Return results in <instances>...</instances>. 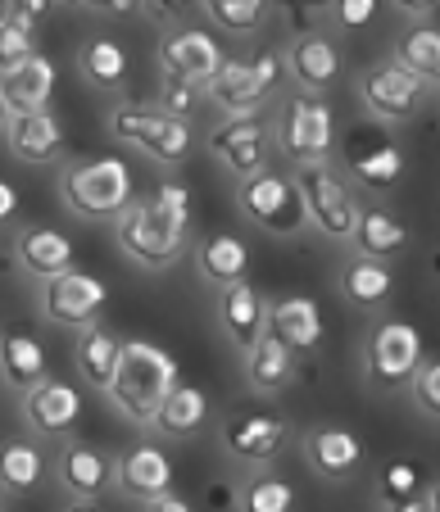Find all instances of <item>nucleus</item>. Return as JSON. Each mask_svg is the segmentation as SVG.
<instances>
[{
	"label": "nucleus",
	"mask_w": 440,
	"mask_h": 512,
	"mask_svg": "<svg viewBox=\"0 0 440 512\" xmlns=\"http://www.w3.org/2000/svg\"><path fill=\"white\" fill-rule=\"evenodd\" d=\"M191 223H196L191 186L164 182L155 195L132 200L128 209L118 213L114 218V241L137 268L164 272V268H173V263L186 254V245H191Z\"/></svg>",
	"instance_id": "f257e3e1"
},
{
	"label": "nucleus",
	"mask_w": 440,
	"mask_h": 512,
	"mask_svg": "<svg viewBox=\"0 0 440 512\" xmlns=\"http://www.w3.org/2000/svg\"><path fill=\"white\" fill-rule=\"evenodd\" d=\"M173 381H177V358L164 345H155V340H123L114 381H109L105 395L128 422L150 426V417H155V408L173 390Z\"/></svg>",
	"instance_id": "f03ea898"
},
{
	"label": "nucleus",
	"mask_w": 440,
	"mask_h": 512,
	"mask_svg": "<svg viewBox=\"0 0 440 512\" xmlns=\"http://www.w3.org/2000/svg\"><path fill=\"white\" fill-rule=\"evenodd\" d=\"M59 200L82 223H114L118 213L137 200V182H132L128 159L105 155V159H82V164L64 168L59 173Z\"/></svg>",
	"instance_id": "7ed1b4c3"
},
{
	"label": "nucleus",
	"mask_w": 440,
	"mask_h": 512,
	"mask_svg": "<svg viewBox=\"0 0 440 512\" xmlns=\"http://www.w3.org/2000/svg\"><path fill=\"white\" fill-rule=\"evenodd\" d=\"M105 127L118 145H132V150H141L146 159H155V164H164V168H177L191 155V145H196V127L164 114L159 105H141V100L114 105Z\"/></svg>",
	"instance_id": "20e7f679"
},
{
	"label": "nucleus",
	"mask_w": 440,
	"mask_h": 512,
	"mask_svg": "<svg viewBox=\"0 0 440 512\" xmlns=\"http://www.w3.org/2000/svg\"><path fill=\"white\" fill-rule=\"evenodd\" d=\"M291 177H295V191H300V200H304L309 227H318V232L336 245H350L354 223H359V209H363L354 186H350V177H345L341 168H332V159L295 164Z\"/></svg>",
	"instance_id": "39448f33"
},
{
	"label": "nucleus",
	"mask_w": 440,
	"mask_h": 512,
	"mask_svg": "<svg viewBox=\"0 0 440 512\" xmlns=\"http://www.w3.org/2000/svg\"><path fill=\"white\" fill-rule=\"evenodd\" d=\"M286 78V59L282 46H264L250 59H227L214 68V78L205 82V96L218 114H250V109H264L273 100V91Z\"/></svg>",
	"instance_id": "423d86ee"
},
{
	"label": "nucleus",
	"mask_w": 440,
	"mask_h": 512,
	"mask_svg": "<svg viewBox=\"0 0 440 512\" xmlns=\"http://www.w3.org/2000/svg\"><path fill=\"white\" fill-rule=\"evenodd\" d=\"M273 145L291 164H318L336 150V109L313 91H295L273 118Z\"/></svg>",
	"instance_id": "0eeeda50"
},
{
	"label": "nucleus",
	"mask_w": 440,
	"mask_h": 512,
	"mask_svg": "<svg viewBox=\"0 0 440 512\" xmlns=\"http://www.w3.org/2000/svg\"><path fill=\"white\" fill-rule=\"evenodd\" d=\"M236 204L259 232L268 236H300L309 227L304 218V200L295 191V177L282 173V168H259V173L241 177V191H236Z\"/></svg>",
	"instance_id": "6e6552de"
},
{
	"label": "nucleus",
	"mask_w": 440,
	"mask_h": 512,
	"mask_svg": "<svg viewBox=\"0 0 440 512\" xmlns=\"http://www.w3.org/2000/svg\"><path fill=\"white\" fill-rule=\"evenodd\" d=\"M431 91H436V82L418 78L400 59H382V64H372L359 73L354 96H359V105L368 109L377 123H409L413 114H422Z\"/></svg>",
	"instance_id": "1a4fd4ad"
},
{
	"label": "nucleus",
	"mask_w": 440,
	"mask_h": 512,
	"mask_svg": "<svg viewBox=\"0 0 440 512\" xmlns=\"http://www.w3.org/2000/svg\"><path fill=\"white\" fill-rule=\"evenodd\" d=\"M209 150L227 173L241 182V177L259 173V168L273 164L277 145H273V118L268 109H250V114H223L218 127L209 132Z\"/></svg>",
	"instance_id": "9d476101"
},
{
	"label": "nucleus",
	"mask_w": 440,
	"mask_h": 512,
	"mask_svg": "<svg viewBox=\"0 0 440 512\" xmlns=\"http://www.w3.org/2000/svg\"><path fill=\"white\" fill-rule=\"evenodd\" d=\"M286 440H291V422L273 408H232L218 426L223 454L241 467H268L273 458H282Z\"/></svg>",
	"instance_id": "9b49d317"
},
{
	"label": "nucleus",
	"mask_w": 440,
	"mask_h": 512,
	"mask_svg": "<svg viewBox=\"0 0 440 512\" xmlns=\"http://www.w3.org/2000/svg\"><path fill=\"white\" fill-rule=\"evenodd\" d=\"M105 300H109V286L96 272L69 268V272H59V277L41 281V318H46L50 327L82 331L87 322L100 318Z\"/></svg>",
	"instance_id": "f8f14e48"
},
{
	"label": "nucleus",
	"mask_w": 440,
	"mask_h": 512,
	"mask_svg": "<svg viewBox=\"0 0 440 512\" xmlns=\"http://www.w3.org/2000/svg\"><path fill=\"white\" fill-rule=\"evenodd\" d=\"M422 358V336L418 327L400 318H382L368 331V345H363V368H368L372 390H395L409 381L413 363Z\"/></svg>",
	"instance_id": "ddd939ff"
},
{
	"label": "nucleus",
	"mask_w": 440,
	"mask_h": 512,
	"mask_svg": "<svg viewBox=\"0 0 440 512\" xmlns=\"http://www.w3.org/2000/svg\"><path fill=\"white\" fill-rule=\"evenodd\" d=\"M282 59H286V73H291L295 87L313 91V96H323V91L341 78V68H345L341 46L332 41V32L327 28L295 32V37L282 46Z\"/></svg>",
	"instance_id": "4468645a"
},
{
	"label": "nucleus",
	"mask_w": 440,
	"mask_h": 512,
	"mask_svg": "<svg viewBox=\"0 0 440 512\" xmlns=\"http://www.w3.org/2000/svg\"><path fill=\"white\" fill-rule=\"evenodd\" d=\"M5 150H10L19 164H32V168H46V164H59L64 150H69V132L59 123L55 109H32V114H10L5 123Z\"/></svg>",
	"instance_id": "2eb2a0df"
},
{
	"label": "nucleus",
	"mask_w": 440,
	"mask_h": 512,
	"mask_svg": "<svg viewBox=\"0 0 440 512\" xmlns=\"http://www.w3.org/2000/svg\"><path fill=\"white\" fill-rule=\"evenodd\" d=\"M155 59H159V68H164V78L209 82L214 68L223 64V46H218L214 32H205V28H168Z\"/></svg>",
	"instance_id": "dca6fc26"
},
{
	"label": "nucleus",
	"mask_w": 440,
	"mask_h": 512,
	"mask_svg": "<svg viewBox=\"0 0 440 512\" xmlns=\"http://www.w3.org/2000/svg\"><path fill=\"white\" fill-rule=\"evenodd\" d=\"M23 417H28L32 435L41 440H64L82 417V395L59 377H41L32 390H23Z\"/></svg>",
	"instance_id": "f3484780"
},
{
	"label": "nucleus",
	"mask_w": 440,
	"mask_h": 512,
	"mask_svg": "<svg viewBox=\"0 0 440 512\" xmlns=\"http://www.w3.org/2000/svg\"><path fill=\"white\" fill-rule=\"evenodd\" d=\"M55 476H59V490L69 494L73 503H96L114 485V458L105 449L87 445V440H69L55 458Z\"/></svg>",
	"instance_id": "a211bd4d"
},
{
	"label": "nucleus",
	"mask_w": 440,
	"mask_h": 512,
	"mask_svg": "<svg viewBox=\"0 0 440 512\" xmlns=\"http://www.w3.org/2000/svg\"><path fill=\"white\" fill-rule=\"evenodd\" d=\"M372 503L391 512H436V476H427V467L413 458H395L377 472Z\"/></svg>",
	"instance_id": "6ab92c4d"
},
{
	"label": "nucleus",
	"mask_w": 440,
	"mask_h": 512,
	"mask_svg": "<svg viewBox=\"0 0 440 512\" xmlns=\"http://www.w3.org/2000/svg\"><path fill=\"white\" fill-rule=\"evenodd\" d=\"M173 485V458L159 445H132L114 458V490L132 503H146L150 494Z\"/></svg>",
	"instance_id": "aec40b11"
},
{
	"label": "nucleus",
	"mask_w": 440,
	"mask_h": 512,
	"mask_svg": "<svg viewBox=\"0 0 440 512\" xmlns=\"http://www.w3.org/2000/svg\"><path fill=\"white\" fill-rule=\"evenodd\" d=\"M218 327H223V336L232 340L236 349H250L259 340V331L268 327V304L264 295H259L250 281H232V286H218Z\"/></svg>",
	"instance_id": "412c9836"
},
{
	"label": "nucleus",
	"mask_w": 440,
	"mask_h": 512,
	"mask_svg": "<svg viewBox=\"0 0 440 512\" xmlns=\"http://www.w3.org/2000/svg\"><path fill=\"white\" fill-rule=\"evenodd\" d=\"M304 458L323 481H350L363 467V440L345 426H313L304 431Z\"/></svg>",
	"instance_id": "4be33fe9"
},
{
	"label": "nucleus",
	"mask_w": 440,
	"mask_h": 512,
	"mask_svg": "<svg viewBox=\"0 0 440 512\" xmlns=\"http://www.w3.org/2000/svg\"><path fill=\"white\" fill-rule=\"evenodd\" d=\"M268 331L291 354H313L323 349V309L309 295H282L277 304H268Z\"/></svg>",
	"instance_id": "5701e85b"
},
{
	"label": "nucleus",
	"mask_w": 440,
	"mask_h": 512,
	"mask_svg": "<svg viewBox=\"0 0 440 512\" xmlns=\"http://www.w3.org/2000/svg\"><path fill=\"white\" fill-rule=\"evenodd\" d=\"M14 259H19L23 277L50 281L73 268V241L64 232H55V227H23L14 236Z\"/></svg>",
	"instance_id": "b1692460"
},
{
	"label": "nucleus",
	"mask_w": 440,
	"mask_h": 512,
	"mask_svg": "<svg viewBox=\"0 0 440 512\" xmlns=\"http://www.w3.org/2000/svg\"><path fill=\"white\" fill-rule=\"evenodd\" d=\"M55 96V59L50 55H32L28 64H19L14 73L0 78V100L10 114H32V109H50Z\"/></svg>",
	"instance_id": "393cba45"
},
{
	"label": "nucleus",
	"mask_w": 440,
	"mask_h": 512,
	"mask_svg": "<svg viewBox=\"0 0 440 512\" xmlns=\"http://www.w3.org/2000/svg\"><path fill=\"white\" fill-rule=\"evenodd\" d=\"M41 377H50L46 368V345L23 327H5L0 331V381L10 390H32Z\"/></svg>",
	"instance_id": "a878e982"
},
{
	"label": "nucleus",
	"mask_w": 440,
	"mask_h": 512,
	"mask_svg": "<svg viewBox=\"0 0 440 512\" xmlns=\"http://www.w3.org/2000/svg\"><path fill=\"white\" fill-rule=\"evenodd\" d=\"M205 422H209V395L196 381H182V377L173 381V390H168L164 404L150 417V426L159 435H168V440H186V435H196Z\"/></svg>",
	"instance_id": "bb28decb"
},
{
	"label": "nucleus",
	"mask_w": 440,
	"mask_h": 512,
	"mask_svg": "<svg viewBox=\"0 0 440 512\" xmlns=\"http://www.w3.org/2000/svg\"><path fill=\"white\" fill-rule=\"evenodd\" d=\"M245 381L259 395H277L295 381V354L273 336V331H259V340L245 349Z\"/></svg>",
	"instance_id": "cd10ccee"
},
{
	"label": "nucleus",
	"mask_w": 440,
	"mask_h": 512,
	"mask_svg": "<svg viewBox=\"0 0 440 512\" xmlns=\"http://www.w3.org/2000/svg\"><path fill=\"white\" fill-rule=\"evenodd\" d=\"M196 272L209 281V286H232L250 272V245L236 232H209L205 241L196 245Z\"/></svg>",
	"instance_id": "c85d7f7f"
},
{
	"label": "nucleus",
	"mask_w": 440,
	"mask_h": 512,
	"mask_svg": "<svg viewBox=\"0 0 440 512\" xmlns=\"http://www.w3.org/2000/svg\"><path fill=\"white\" fill-rule=\"evenodd\" d=\"M395 290V268L386 259H368L354 250V259L341 268V295L354 309H382Z\"/></svg>",
	"instance_id": "c756f323"
},
{
	"label": "nucleus",
	"mask_w": 440,
	"mask_h": 512,
	"mask_svg": "<svg viewBox=\"0 0 440 512\" xmlns=\"http://www.w3.org/2000/svg\"><path fill=\"white\" fill-rule=\"evenodd\" d=\"M350 245L359 254H368V259L391 263L395 254L409 245V227L395 218V209H386V204H368V209H359V223H354Z\"/></svg>",
	"instance_id": "7c9ffc66"
},
{
	"label": "nucleus",
	"mask_w": 440,
	"mask_h": 512,
	"mask_svg": "<svg viewBox=\"0 0 440 512\" xmlns=\"http://www.w3.org/2000/svg\"><path fill=\"white\" fill-rule=\"evenodd\" d=\"M118 349H123V340H118L114 331H105L100 322H87V327L78 331V345H73V363H78V377L87 381L91 390H100V395H105L109 381H114Z\"/></svg>",
	"instance_id": "2f4dec72"
},
{
	"label": "nucleus",
	"mask_w": 440,
	"mask_h": 512,
	"mask_svg": "<svg viewBox=\"0 0 440 512\" xmlns=\"http://www.w3.org/2000/svg\"><path fill=\"white\" fill-rule=\"evenodd\" d=\"M78 68H82V78H87L91 87L118 91L123 82H128V73H132V59H128V50L118 46V41L91 37L87 46H82V55H78Z\"/></svg>",
	"instance_id": "473e14b6"
},
{
	"label": "nucleus",
	"mask_w": 440,
	"mask_h": 512,
	"mask_svg": "<svg viewBox=\"0 0 440 512\" xmlns=\"http://www.w3.org/2000/svg\"><path fill=\"white\" fill-rule=\"evenodd\" d=\"M200 10L227 37H255L273 14V0H200Z\"/></svg>",
	"instance_id": "72a5a7b5"
},
{
	"label": "nucleus",
	"mask_w": 440,
	"mask_h": 512,
	"mask_svg": "<svg viewBox=\"0 0 440 512\" xmlns=\"http://www.w3.org/2000/svg\"><path fill=\"white\" fill-rule=\"evenodd\" d=\"M404 68H413L418 78L436 82L440 78V28L431 19H418L409 32L400 37V46H395V55Z\"/></svg>",
	"instance_id": "f704fd0d"
},
{
	"label": "nucleus",
	"mask_w": 440,
	"mask_h": 512,
	"mask_svg": "<svg viewBox=\"0 0 440 512\" xmlns=\"http://www.w3.org/2000/svg\"><path fill=\"white\" fill-rule=\"evenodd\" d=\"M400 173H404V155L395 150L391 141H382V145H372V150H363V155H354L350 159V177L359 186H368V191H391L395 182H400Z\"/></svg>",
	"instance_id": "c9c22d12"
},
{
	"label": "nucleus",
	"mask_w": 440,
	"mask_h": 512,
	"mask_svg": "<svg viewBox=\"0 0 440 512\" xmlns=\"http://www.w3.org/2000/svg\"><path fill=\"white\" fill-rule=\"evenodd\" d=\"M41 472H46V458L32 440H5L0 445V476L10 490H37Z\"/></svg>",
	"instance_id": "e433bc0d"
},
{
	"label": "nucleus",
	"mask_w": 440,
	"mask_h": 512,
	"mask_svg": "<svg viewBox=\"0 0 440 512\" xmlns=\"http://www.w3.org/2000/svg\"><path fill=\"white\" fill-rule=\"evenodd\" d=\"M32 55H37V28L10 14V19L0 23V78L14 73L19 64H28Z\"/></svg>",
	"instance_id": "4c0bfd02"
},
{
	"label": "nucleus",
	"mask_w": 440,
	"mask_h": 512,
	"mask_svg": "<svg viewBox=\"0 0 440 512\" xmlns=\"http://www.w3.org/2000/svg\"><path fill=\"white\" fill-rule=\"evenodd\" d=\"M404 386H409L418 413L436 422V417H440V358L436 354H422L418 363H413V372H409V381H404Z\"/></svg>",
	"instance_id": "58836bf2"
},
{
	"label": "nucleus",
	"mask_w": 440,
	"mask_h": 512,
	"mask_svg": "<svg viewBox=\"0 0 440 512\" xmlns=\"http://www.w3.org/2000/svg\"><path fill=\"white\" fill-rule=\"evenodd\" d=\"M205 105H209L205 82L164 78V87H159V109H164V114H173V118H182V123H191V118H196Z\"/></svg>",
	"instance_id": "ea45409f"
},
{
	"label": "nucleus",
	"mask_w": 440,
	"mask_h": 512,
	"mask_svg": "<svg viewBox=\"0 0 440 512\" xmlns=\"http://www.w3.org/2000/svg\"><path fill=\"white\" fill-rule=\"evenodd\" d=\"M291 503H295V490L282 476H255L241 490V508H250V512H286Z\"/></svg>",
	"instance_id": "a19ab883"
},
{
	"label": "nucleus",
	"mask_w": 440,
	"mask_h": 512,
	"mask_svg": "<svg viewBox=\"0 0 440 512\" xmlns=\"http://www.w3.org/2000/svg\"><path fill=\"white\" fill-rule=\"evenodd\" d=\"M377 10H382V0H332V23L345 32H359L377 19Z\"/></svg>",
	"instance_id": "79ce46f5"
},
{
	"label": "nucleus",
	"mask_w": 440,
	"mask_h": 512,
	"mask_svg": "<svg viewBox=\"0 0 440 512\" xmlns=\"http://www.w3.org/2000/svg\"><path fill=\"white\" fill-rule=\"evenodd\" d=\"M282 10L291 14L295 32H309V28H323V19L332 14V0H282Z\"/></svg>",
	"instance_id": "37998d69"
},
{
	"label": "nucleus",
	"mask_w": 440,
	"mask_h": 512,
	"mask_svg": "<svg viewBox=\"0 0 440 512\" xmlns=\"http://www.w3.org/2000/svg\"><path fill=\"white\" fill-rule=\"evenodd\" d=\"M186 10H191V0H141L137 14H146V19L159 23V28H177Z\"/></svg>",
	"instance_id": "c03bdc74"
},
{
	"label": "nucleus",
	"mask_w": 440,
	"mask_h": 512,
	"mask_svg": "<svg viewBox=\"0 0 440 512\" xmlns=\"http://www.w3.org/2000/svg\"><path fill=\"white\" fill-rule=\"evenodd\" d=\"M10 14L23 23H32V28H41V23L55 14V0H10Z\"/></svg>",
	"instance_id": "a18cd8bd"
},
{
	"label": "nucleus",
	"mask_w": 440,
	"mask_h": 512,
	"mask_svg": "<svg viewBox=\"0 0 440 512\" xmlns=\"http://www.w3.org/2000/svg\"><path fill=\"white\" fill-rule=\"evenodd\" d=\"M19 209H23V200H19V186H14V182H5V177H0V227H10L14 218H19Z\"/></svg>",
	"instance_id": "49530a36"
},
{
	"label": "nucleus",
	"mask_w": 440,
	"mask_h": 512,
	"mask_svg": "<svg viewBox=\"0 0 440 512\" xmlns=\"http://www.w3.org/2000/svg\"><path fill=\"white\" fill-rule=\"evenodd\" d=\"M87 10H100L105 19H132L141 10V0H91Z\"/></svg>",
	"instance_id": "de8ad7c7"
},
{
	"label": "nucleus",
	"mask_w": 440,
	"mask_h": 512,
	"mask_svg": "<svg viewBox=\"0 0 440 512\" xmlns=\"http://www.w3.org/2000/svg\"><path fill=\"white\" fill-rule=\"evenodd\" d=\"M400 14H409V19H431L436 14V0H391Z\"/></svg>",
	"instance_id": "09e8293b"
},
{
	"label": "nucleus",
	"mask_w": 440,
	"mask_h": 512,
	"mask_svg": "<svg viewBox=\"0 0 440 512\" xmlns=\"http://www.w3.org/2000/svg\"><path fill=\"white\" fill-rule=\"evenodd\" d=\"M146 508H155V512H186V499H177L173 490H159V494H150V499H146Z\"/></svg>",
	"instance_id": "8fccbe9b"
},
{
	"label": "nucleus",
	"mask_w": 440,
	"mask_h": 512,
	"mask_svg": "<svg viewBox=\"0 0 440 512\" xmlns=\"http://www.w3.org/2000/svg\"><path fill=\"white\" fill-rule=\"evenodd\" d=\"M55 5H69V10H87L91 0H55Z\"/></svg>",
	"instance_id": "3c124183"
},
{
	"label": "nucleus",
	"mask_w": 440,
	"mask_h": 512,
	"mask_svg": "<svg viewBox=\"0 0 440 512\" xmlns=\"http://www.w3.org/2000/svg\"><path fill=\"white\" fill-rule=\"evenodd\" d=\"M5 123H10V109H5V100H0V132H5Z\"/></svg>",
	"instance_id": "603ef678"
},
{
	"label": "nucleus",
	"mask_w": 440,
	"mask_h": 512,
	"mask_svg": "<svg viewBox=\"0 0 440 512\" xmlns=\"http://www.w3.org/2000/svg\"><path fill=\"white\" fill-rule=\"evenodd\" d=\"M10 19V0H0V23Z\"/></svg>",
	"instance_id": "864d4df0"
},
{
	"label": "nucleus",
	"mask_w": 440,
	"mask_h": 512,
	"mask_svg": "<svg viewBox=\"0 0 440 512\" xmlns=\"http://www.w3.org/2000/svg\"><path fill=\"white\" fill-rule=\"evenodd\" d=\"M5 494H10V485H5V476H0V503H5Z\"/></svg>",
	"instance_id": "5fc2aeb1"
}]
</instances>
